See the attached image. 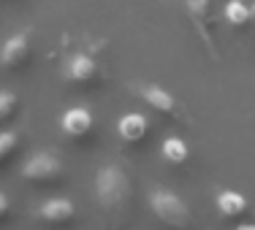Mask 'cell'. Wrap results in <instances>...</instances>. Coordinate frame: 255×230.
I'll return each instance as SVG.
<instances>
[{"instance_id": "cell-1", "label": "cell", "mask_w": 255, "mask_h": 230, "mask_svg": "<svg viewBox=\"0 0 255 230\" xmlns=\"http://www.w3.org/2000/svg\"><path fill=\"white\" fill-rule=\"evenodd\" d=\"M95 195L103 211H123L130 203V179L120 165L106 162L98 173H95Z\"/></svg>"}, {"instance_id": "cell-2", "label": "cell", "mask_w": 255, "mask_h": 230, "mask_svg": "<svg viewBox=\"0 0 255 230\" xmlns=\"http://www.w3.org/2000/svg\"><path fill=\"white\" fill-rule=\"evenodd\" d=\"M149 209L163 225H171V228H190L193 214L187 209V203L182 201L177 192L166 190V187H155L149 192Z\"/></svg>"}, {"instance_id": "cell-3", "label": "cell", "mask_w": 255, "mask_h": 230, "mask_svg": "<svg viewBox=\"0 0 255 230\" xmlns=\"http://www.w3.org/2000/svg\"><path fill=\"white\" fill-rule=\"evenodd\" d=\"M63 176H65V168L54 152H35L22 165V179L30 181V184H38V187L57 184Z\"/></svg>"}, {"instance_id": "cell-4", "label": "cell", "mask_w": 255, "mask_h": 230, "mask_svg": "<svg viewBox=\"0 0 255 230\" xmlns=\"http://www.w3.org/2000/svg\"><path fill=\"white\" fill-rule=\"evenodd\" d=\"M138 95H141V100L147 103L149 108H155L157 114H163V117H171V119H179L177 98H174L168 89L157 87V84H141V87H138Z\"/></svg>"}, {"instance_id": "cell-5", "label": "cell", "mask_w": 255, "mask_h": 230, "mask_svg": "<svg viewBox=\"0 0 255 230\" xmlns=\"http://www.w3.org/2000/svg\"><path fill=\"white\" fill-rule=\"evenodd\" d=\"M65 76H68V81L76 84V87H90V84H95L98 65H95V60L90 57V54L76 52V54H71L68 63H65Z\"/></svg>"}, {"instance_id": "cell-6", "label": "cell", "mask_w": 255, "mask_h": 230, "mask_svg": "<svg viewBox=\"0 0 255 230\" xmlns=\"http://www.w3.org/2000/svg\"><path fill=\"white\" fill-rule=\"evenodd\" d=\"M27 57H30L27 33H14L3 44V52H0V63H3V68H8V71H19L22 65L27 63Z\"/></svg>"}, {"instance_id": "cell-7", "label": "cell", "mask_w": 255, "mask_h": 230, "mask_svg": "<svg viewBox=\"0 0 255 230\" xmlns=\"http://www.w3.org/2000/svg\"><path fill=\"white\" fill-rule=\"evenodd\" d=\"M117 136L123 138L125 144H141L144 138L149 136V119L138 111L123 114L117 122Z\"/></svg>"}, {"instance_id": "cell-8", "label": "cell", "mask_w": 255, "mask_h": 230, "mask_svg": "<svg viewBox=\"0 0 255 230\" xmlns=\"http://www.w3.org/2000/svg\"><path fill=\"white\" fill-rule=\"evenodd\" d=\"M60 128L71 138H87L93 133V114L82 106H74L60 117Z\"/></svg>"}, {"instance_id": "cell-9", "label": "cell", "mask_w": 255, "mask_h": 230, "mask_svg": "<svg viewBox=\"0 0 255 230\" xmlns=\"http://www.w3.org/2000/svg\"><path fill=\"white\" fill-rule=\"evenodd\" d=\"M74 214H76V209L68 198H49L38 209V217L46 225H65V222L74 220Z\"/></svg>"}, {"instance_id": "cell-10", "label": "cell", "mask_w": 255, "mask_h": 230, "mask_svg": "<svg viewBox=\"0 0 255 230\" xmlns=\"http://www.w3.org/2000/svg\"><path fill=\"white\" fill-rule=\"evenodd\" d=\"M187 5V14H190L193 25L198 27V33H201V38L206 41V46L212 49V54H215V46H212V38H209V22H212V3L209 0H185Z\"/></svg>"}, {"instance_id": "cell-11", "label": "cell", "mask_w": 255, "mask_h": 230, "mask_svg": "<svg viewBox=\"0 0 255 230\" xmlns=\"http://www.w3.org/2000/svg\"><path fill=\"white\" fill-rule=\"evenodd\" d=\"M215 203H217V211H220L226 220H239L247 211V198L236 190H220L215 195Z\"/></svg>"}, {"instance_id": "cell-12", "label": "cell", "mask_w": 255, "mask_h": 230, "mask_svg": "<svg viewBox=\"0 0 255 230\" xmlns=\"http://www.w3.org/2000/svg\"><path fill=\"white\" fill-rule=\"evenodd\" d=\"M160 154L168 165H185V162L190 160V147H187L185 138L168 136V138H163V144H160Z\"/></svg>"}, {"instance_id": "cell-13", "label": "cell", "mask_w": 255, "mask_h": 230, "mask_svg": "<svg viewBox=\"0 0 255 230\" xmlns=\"http://www.w3.org/2000/svg\"><path fill=\"white\" fill-rule=\"evenodd\" d=\"M223 16H226V22H228V25H234V27H245L247 22L253 19V16H250V5H245L242 0H228L226 8H223Z\"/></svg>"}, {"instance_id": "cell-14", "label": "cell", "mask_w": 255, "mask_h": 230, "mask_svg": "<svg viewBox=\"0 0 255 230\" xmlns=\"http://www.w3.org/2000/svg\"><path fill=\"white\" fill-rule=\"evenodd\" d=\"M16 149H19V133H14V130L0 133V168L16 154Z\"/></svg>"}, {"instance_id": "cell-15", "label": "cell", "mask_w": 255, "mask_h": 230, "mask_svg": "<svg viewBox=\"0 0 255 230\" xmlns=\"http://www.w3.org/2000/svg\"><path fill=\"white\" fill-rule=\"evenodd\" d=\"M16 111H19V98L8 89H3L0 92V122H8Z\"/></svg>"}, {"instance_id": "cell-16", "label": "cell", "mask_w": 255, "mask_h": 230, "mask_svg": "<svg viewBox=\"0 0 255 230\" xmlns=\"http://www.w3.org/2000/svg\"><path fill=\"white\" fill-rule=\"evenodd\" d=\"M8 209H11V203H8V198L0 192V220H5L8 217Z\"/></svg>"}, {"instance_id": "cell-17", "label": "cell", "mask_w": 255, "mask_h": 230, "mask_svg": "<svg viewBox=\"0 0 255 230\" xmlns=\"http://www.w3.org/2000/svg\"><path fill=\"white\" fill-rule=\"evenodd\" d=\"M239 230H255V225H236Z\"/></svg>"}, {"instance_id": "cell-18", "label": "cell", "mask_w": 255, "mask_h": 230, "mask_svg": "<svg viewBox=\"0 0 255 230\" xmlns=\"http://www.w3.org/2000/svg\"><path fill=\"white\" fill-rule=\"evenodd\" d=\"M250 16H253V19H255V3L250 5Z\"/></svg>"}]
</instances>
